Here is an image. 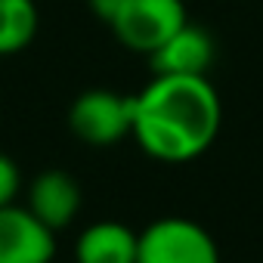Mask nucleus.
Returning <instances> with one entry per match:
<instances>
[{"instance_id":"1","label":"nucleus","mask_w":263,"mask_h":263,"mask_svg":"<svg viewBox=\"0 0 263 263\" xmlns=\"http://www.w3.org/2000/svg\"><path fill=\"white\" fill-rule=\"evenodd\" d=\"M223 124V102L208 74H152V81L134 93L137 146L167 164H186L204 155Z\"/></svg>"},{"instance_id":"2","label":"nucleus","mask_w":263,"mask_h":263,"mask_svg":"<svg viewBox=\"0 0 263 263\" xmlns=\"http://www.w3.org/2000/svg\"><path fill=\"white\" fill-rule=\"evenodd\" d=\"M93 7L121 47L143 56H152L189 22L183 0H93Z\"/></svg>"},{"instance_id":"3","label":"nucleus","mask_w":263,"mask_h":263,"mask_svg":"<svg viewBox=\"0 0 263 263\" xmlns=\"http://www.w3.org/2000/svg\"><path fill=\"white\" fill-rule=\"evenodd\" d=\"M134 127V96L108 87H90L68 105V130L87 146H115L130 137Z\"/></svg>"},{"instance_id":"4","label":"nucleus","mask_w":263,"mask_h":263,"mask_svg":"<svg viewBox=\"0 0 263 263\" xmlns=\"http://www.w3.org/2000/svg\"><path fill=\"white\" fill-rule=\"evenodd\" d=\"M137 263H220V248L201 223L161 217L140 232Z\"/></svg>"},{"instance_id":"5","label":"nucleus","mask_w":263,"mask_h":263,"mask_svg":"<svg viewBox=\"0 0 263 263\" xmlns=\"http://www.w3.org/2000/svg\"><path fill=\"white\" fill-rule=\"evenodd\" d=\"M56 232L25 204L0 208V263H53Z\"/></svg>"},{"instance_id":"6","label":"nucleus","mask_w":263,"mask_h":263,"mask_svg":"<svg viewBox=\"0 0 263 263\" xmlns=\"http://www.w3.org/2000/svg\"><path fill=\"white\" fill-rule=\"evenodd\" d=\"M44 226H50L53 232L65 229L78 211H81V186L78 180L62 171V167H50L41 171L31 183H28V204H25Z\"/></svg>"},{"instance_id":"7","label":"nucleus","mask_w":263,"mask_h":263,"mask_svg":"<svg viewBox=\"0 0 263 263\" xmlns=\"http://www.w3.org/2000/svg\"><path fill=\"white\" fill-rule=\"evenodd\" d=\"M214 56H217L214 37L204 28L186 22L149 56V65L152 74H208Z\"/></svg>"},{"instance_id":"8","label":"nucleus","mask_w":263,"mask_h":263,"mask_svg":"<svg viewBox=\"0 0 263 263\" xmlns=\"http://www.w3.org/2000/svg\"><path fill=\"white\" fill-rule=\"evenodd\" d=\"M137 245L140 232L118 220H99L78 235L74 257L78 263H137Z\"/></svg>"},{"instance_id":"9","label":"nucleus","mask_w":263,"mask_h":263,"mask_svg":"<svg viewBox=\"0 0 263 263\" xmlns=\"http://www.w3.org/2000/svg\"><path fill=\"white\" fill-rule=\"evenodd\" d=\"M41 13L34 0H0V56H16L37 37Z\"/></svg>"},{"instance_id":"10","label":"nucleus","mask_w":263,"mask_h":263,"mask_svg":"<svg viewBox=\"0 0 263 263\" xmlns=\"http://www.w3.org/2000/svg\"><path fill=\"white\" fill-rule=\"evenodd\" d=\"M19 189H22V171H19V164L7 152H0V208L16 204Z\"/></svg>"}]
</instances>
